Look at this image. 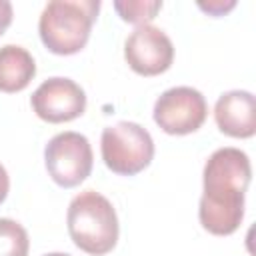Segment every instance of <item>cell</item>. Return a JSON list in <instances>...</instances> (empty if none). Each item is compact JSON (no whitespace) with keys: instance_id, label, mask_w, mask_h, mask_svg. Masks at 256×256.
<instances>
[{"instance_id":"15","label":"cell","mask_w":256,"mask_h":256,"mask_svg":"<svg viewBox=\"0 0 256 256\" xmlns=\"http://www.w3.org/2000/svg\"><path fill=\"white\" fill-rule=\"evenodd\" d=\"M12 4L8 0H0V36L6 32V28L12 24Z\"/></svg>"},{"instance_id":"7","label":"cell","mask_w":256,"mask_h":256,"mask_svg":"<svg viewBox=\"0 0 256 256\" xmlns=\"http://www.w3.org/2000/svg\"><path fill=\"white\" fill-rule=\"evenodd\" d=\"M124 58L128 66L140 76H158L172 66L174 46L172 40L156 26H136L126 38Z\"/></svg>"},{"instance_id":"13","label":"cell","mask_w":256,"mask_h":256,"mask_svg":"<svg viewBox=\"0 0 256 256\" xmlns=\"http://www.w3.org/2000/svg\"><path fill=\"white\" fill-rule=\"evenodd\" d=\"M114 8L124 22L144 26L156 18L162 8V0H118L114 2Z\"/></svg>"},{"instance_id":"3","label":"cell","mask_w":256,"mask_h":256,"mask_svg":"<svg viewBox=\"0 0 256 256\" xmlns=\"http://www.w3.org/2000/svg\"><path fill=\"white\" fill-rule=\"evenodd\" d=\"M100 152L104 164L120 176L142 172L154 158V140L136 122H118L102 130Z\"/></svg>"},{"instance_id":"1","label":"cell","mask_w":256,"mask_h":256,"mask_svg":"<svg viewBox=\"0 0 256 256\" xmlns=\"http://www.w3.org/2000/svg\"><path fill=\"white\" fill-rule=\"evenodd\" d=\"M68 234L74 244L92 256L108 254L118 242V216L112 202L94 190L72 198L66 214Z\"/></svg>"},{"instance_id":"6","label":"cell","mask_w":256,"mask_h":256,"mask_svg":"<svg viewBox=\"0 0 256 256\" xmlns=\"http://www.w3.org/2000/svg\"><path fill=\"white\" fill-rule=\"evenodd\" d=\"M30 104L40 120L50 124H60V122H70L84 114L86 94L74 80L54 76L44 80L34 90Z\"/></svg>"},{"instance_id":"17","label":"cell","mask_w":256,"mask_h":256,"mask_svg":"<svg viewBox=\"0 0 256 256\" xmlns=\"http://www.w3.org/2000/svg\"><path fill=\"white\" fill-rule=\"evenodd\" d=\"M46 256H70V254H64V252H50V254H46Z\"/></svg>"},{"instance_id":"14","label":"cell","mask_w":256,"mask_h":256,"mask_svg":"<svg viewBox=\"0 0 256 256\" xmlns=\"http://www.w3.org/2000/svg\"><path fill=\"white\" fill-rule=\"evenodd\" d=\"M198 6H200L204 12L212 14V16H224L228 10H232V8L236 6V2H234V0H228V2H224V0H212V2H208V4L198 2Z\"/></svg>"},{"instance_id":"5","label":"cell","mask_w":256,"mask_h":256,"mask_svg":"<svg viewBox=\"0 0 256 256\" xmlns=\"http://www.w3.org/2000/svg\"><path fill=\"white\" fill-rule=\"evenodd\" d=\"M154 122L172 136L196 132L206 116L208 104L202 92L190 86H176L162 92L154 104Z\"/></svg>"},{"instance_id":"16","label":"cell","mask_w":256,"mask_h":256,"mask_svg":"<svg viewBox=\"0 0 256 256\" xmlns=\"http://www.w3.org/2000/svg\"><path fill=\"white\" fill-rule=\"evenodd\" d=\"M8 190H10V178H8V172H6V168L0 164V204L6 200V196H8Z\"/></svg>"},{"instance_id":"10","label":"cell","mask_w":256,"mask_h":256,"mask_svg":"<svg viewBox=\"0 0 256 256\" xmlns=\"http://www.w3.org/2000/svg\"><path fill=\"white\" fill-rule=\"evenodd\" d=\"M252 176L250 158L238 148H218L204 164V186H234L238 190L248 188Z\"/></svg>"},{"instance_id":"12","label":"cell","mask_w":256,"mask_h":256,"mask_svg":"<svg viewBox=\"0 0 256 256\" xmlns=\"http://www.w3.org/2000/svg\"><path fill=\"white\" fill-rule=\"evenodd\" d=\"M30 240L22 224L12 218H0V256H28Z\"/></svg>"},{"instance_id":"2","label":"cell","mask_w":256,"mask_h":256,"mask_svg":"<svg viewBox=\"0 0 256 256\" xmlns=\"http://www.w3.org/2000/svg\"><path fill=\"white\" fill-rule=\"evenodd\" d=\"M100 10L98 0H52L44 6L38 32L42 44L58 56H70L80 52L88 38L96 14Z\"/></svg>"},{"instance_id":"8","label":"cell","mask_w":256,"mask_h":256,"mask_svg":"<svg viewBox=\"0 0 256 256\" xmlns=\"http://www.w3.org/2000/svg\"><path fill=\"white\" fill-rule=\"evenodd\" d=\"M198 218L202 228L214 236L236 232L244 218V190L234 186H204Z\"/></svg>"},{"instance_id":"11","label":"cell","mask_w":256,"mask_h":256,"mask_svg":"<svg viewBox=\"0 0 256 256\" xmlns=\"http://www.w3.org/2000/svg\"><path fill=\"white\" fill-rule=\"evenodd\" d=\"M34 74L36 62L26 48L18 44H6L0 48V92L14 94L24 90Z\"/></svg>"},{"instance_id":"9","label":"cell","mask_w":256,"mask_h":256,"mask_svg":"<svg viewBox=\"0 0 256 256\" xmlns=\"http://www.w3.org/2000/svg\"><path fill=\"white\" fill-rule=\"evenodd\" d=\"M214 120L226 136L252 138L256 132V100L248 90L224 92L214 106Z\"/></svg>"},{"instance_id":"4","label":"cell","mask_w":256,"mask_h":256,"mask_svg":"<svg viewBox=\"0 0 256 256\" xmlns=\"http://www.w3.org/2000/svg\"><path fill=\"white\" fill-rule=\"evenodd\" d=\"M44 162L50 178L62 188H74L92 172V148L80 132H60L48 140Z\"/></svg>"}]
</instances>
